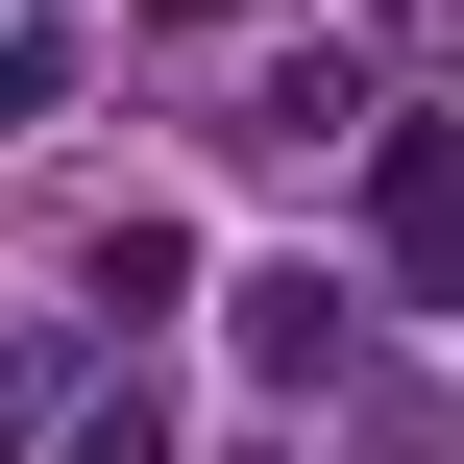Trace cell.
<instances>
[{
	"label": "cell",
	"instance_id": "277c9868",
	"mask_svg": "<svg viewBox=\"0 0 464 464\" xmlns=\"http://www.w3.org/2000/svg\"><path fill=\"white\" fill-rule=\"evenodd\" d=\"M24 122H49V24H0V147H24Z\"/></svg>",
	"mask_w": 464,
	"mask_h": 464
},
{
	"label": "cell",
	"instance_id": "7a4b0ae2",
	"mask_svg": "<svg viewBox=\"0 0 464 464\" xmlns=\"http://www.w3.org/2000/svg\"><path fill=\"white\" fill-rule=\"evenodd\" d=\"M245 147H367V49H269L245 73Z\"/></svg>",
	"mask_w": 464,
	"mask_h": 464
},
{
	"label": "cell",
	"instance_id": "5b68a950",
	"mask_svg": "<svg viewBox=\"0 0 464 464\" xmlns=\"http://www.w3.org/2000/svg\"><path fill=\"white\" fill-rule=\"evenodd\" d=\"M73 464H171V416H147V392H122V416H73Z\"/></svg>",
	"mask_w": 464,
	"mask_h": 464
},
{
	"label": "cell",
	"instance_id": "3957f363",
	"mask_svg": "<svg viewBox=\"0 0 464 464\" xmlns=\"http://www.w3.org/2000/svg\"><path fill=\"white\" fill-rule=\"evenodd\" d=\"M220 318H245V367H269V392H318V367H343V269H245Z\"/></svg>",
	"mask_w": 464,
	"mask_h": 464
},
{
	"label": "cell",
	"instance_id": "6da1fadb",
	"mask_svg": "<svg viewBox=\"0 0 464 464\" xmlns=\"http://www.w3.org/2000/svg\"><path fill=\"white\" fill-rule=\"evenodd\" d=\"M367 196H392V269L464 294V147H440V122H367Z\"/></svg>",
	"mask_w": 464,
	"mask_h": 464
}]
</instances>
